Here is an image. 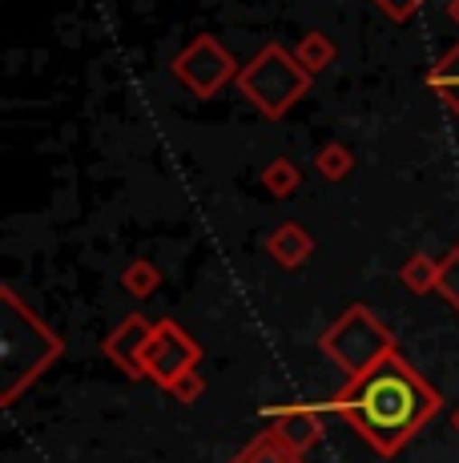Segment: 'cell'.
<instances>
[{"instance_id": "obj_1", "label": "cell", "mask_w": 459, "mask_h": 463, "mask_svg": "<svg viewBox=\"0 0 459 463\" xmlns=\"http://www.w3.org/2000/svg\"><path fill=\"white\" fill-rule=\"evenodd\" d=\"M334 411L383 456H395L403 443L439 411V395L427 387L399 354H387L367 375L351 379L334 395Z\"/></svg>"}, {"instance_id": "obj_2", "label": "cell", "mask_w": 459, "mask_h": 463, "mask_svg": "<svg viewBox=\"0 0 459 463\" xmlns=\"http://www.w3.org/2000/svg\"><path fill=\"white\" fill-rule=\"evenodd\" d=\"M314 77L298 65L295 49H282L278 41L262 44L238 73V93L254 105L267 121H278L311 93Z\"/></svg>"}, {"instance_id": "obj_3", "label": "cell", "mask_w": 459, "mask_h": 463, "mask_svg": "<svg viewBox=\"0 0 459 463\" xmlns=\"http://www.w3.org/2000/svg\"><path fill=\"white\" fill-rule=\"evenodd\" d=\"M0 302H5V323H0V335H5V343H0V359H5V403H13L24 383L37 379L61 354V343L52 331H45L41 318H33V310L21 307V298L8 287L0 295Z\"/></svg>"}, {"instance_id": "obj_4", "label": "cell", "mask_w": 459, "mask_h": 463, "mask_svg": "<svg viewBox=\"0 0 459 463\" xmlns=\"http://www.w3.org/2000/svg\"><path fill=\"white\" fill-rule=\"evenodd\" d=\"M323 351L331 354L351 379H359V375H367L375 363H383L387 354H395V338L367 307H351L347 315L323 335Z\"/></svg>"}, {"instance_id": "obj_5", "label": "cell", "mask_w": 459, "mask_h": 463, "mask_svg": "<svg viewBox=\"0 0 459 463\" xmlns=\"http://www.w3.org/2000/svg\"><path fill=\"white\" fill-rule=\"evenodd\" d=\"M170 69L198 101H210V97H218L226 85H238V73H242L234 52L218 37H210V33H201V37H193L185 44L178 57L170 61Z\"/></svg>"}, {"instance_id": "obj_6", "label": "cell", "mask_w": 459, "mask_h": 463, "mask_svg": "<svg viewBox=\"0 0 459 463\" xmlns=\"http://www.w3.org/2000/svg\"><path fill=\"white\" fill-rule=\"evenodd\" d=\"M198 359H201L198 343H193V338L185 335L178 323H170V318H165V323H157L154 331H149V338H145V351H141V375H149V379L165 383V387H173L178 379L193 375Z\"/></svg>"}, {"instance_id": "obj_7", "label": "cell", "mask_w": 459, "mask_h": 463, "mask_svg": "<svg viewBox=\"0 0 459 463\" xmlns=\"http://www.w3.org/2000/svg\"><path fill=\"white\" fill-rule=\"evenodd\" d=\"M149 331H154V326H149L141 315L126 318V323H121L117 331L109 335V343H105V354H109V359L117 363L121 371H129V375H141V351H145Z\"/></svg>"}, {"instance_id": "obj_8", "label": "cell", "mask_w": 459, "mask_h": 463, "mask_svg": "<svg viewBox=\"0 0 459 463\" xmlns=\"http://www.w3.org/2000/svg\"><path fill=\"white\" fill-rule=\"evenodd\" d=\"M267 250H270V258H275L278 266H303L306 258H311V250H314V238L306 234L298 222H282V226H275L270 230V238H267Z\"/></svg>"}, {"instance_id": "obj_9", "label": "cell", "mask_w": 459, "mask_h": 463, "mask_svg": "<svg viewBox=\"0 0 459 463\" xmlns=\"http://www.w3.org/2000/svg\"><path fill=\"white\" fill-rule=\"evenodd\" d=\"M275 439L290 451H303L319 439V415L311 407H290V411H275Z\"/></svg>"}, {"instance_id": "obj_10", "label": "cell", "mask_w": 459, "mask_h": 463, "mask_svg": "<svg viewBox=\"0 0 459 463\" xmlns=\"http://www.w3.org/2000/svg\"><path fill=\"white\" fill-rule=\"evenodd\" d=\"M427 89L459 118V44L455 49H447L444 57L427 69Z\"/></svg>"}, {"instance_id": "obj_11", "label": "cell", "mask_w": 459, "mask_h": 463, "mask_svg": "<svg viewBox=\"0 0 459 463\" xmlns=\"http://www.w3.org/2000/svg\"><path fill=\"white\" fill-rule=\"evenodd\" d=\"M295 57H298V65H303L306 73L319 77L323 69H331L334 61H339V44L326 37V33L311 29V33H303V37H298V44H295Z\"/></svg>"}, {"instance_id": "obj_12", "label": "cell", "mask_w": 459, "mask_h": 463, "mask_svg": "<svg viewBox=\"0 0 459 463\" xmlns=\"http://www.w3.org/2000/svg\"><path fill=\"white\" fill-rule=\"evenodd\" d=\"M262 185H267L275 198H290L303 185V169H298L290 157H275V162L262 165Z\"/></svg>"}, {"instance_id": "obj_13", "label": "cell", "mask_w": 459, "mask_h": 463, "mask_svg": "<svg viewBox=\"0 0 459 463\" xmlns=\"http://www.w3.org/2000/svg\"><path fill=\"white\" fill-rule=\"evenodd\" d=\"M399 279H403V287H407V290H415V295L436 290L439 287V262H436V258H427V254H411L407 262H403Z\"/></svg>"}, {"instance_id": "obj_14", "label": "cell", "mask_w": 459, "mask_h": 463, "mask_svg": "<svg viewBox=\"0 0 459 463\" xmlns=\"http://www.w3.org/2000/svg\"><path fill=\"white\" fill-rule=\"evenodd\" d=\"M314 169H319L326 182H342V177L355 169V154H351L342 141H326L319 154H314Z\"/></svg>"}, {"instance_id": "obj_15", "label": "cell", "mask_w": 459, "mask_h": 463, "mask_svg": "<svg viewBox=\"0 0 459 463\" xmlns=\"http://www.w3.org/2000/svg\"><path fill=\"white\" fill-rule=\"evenodd\" d=\"M121 282H126V290H129L134 298H145V295H154V290L162 287V274H157V266H154V262L137 258V262H129V266H126Z\"/></svg>"}, {"instance_id": "obj_16", "label": "cell", "mask_w": 459, "mask_h": 463, "mask_svg": "<svg viewBox=\"0 0 459 463\" xmlns=\"http://www.w3.org/2000/svg\"><path fill=\"white\" fill-rule=\"evenodd\" d=\"M436 290L459 310V246H452V254L439 262V287Z\"/></svg>"}, {"instance_id": "obj_17", "label": "cell", "mask_w": 459, "mask_h": 463, "mask_svg": "<svg viewBox=\"0 0 459 463\" xmlns=\"http://www.w3.org/2000/svg\"><path fill=\"white\" fill-rule=\"evenodd\" d=\"M370 5L379 8V13L387 16V21H395V24H403V21H411L415 13H419L427 0H370Z\"/></svg>"}, {"instance_id": "obj_18", "label": "cell", "mask_w": 459, "mask_h": 463, "mask_svg": "<svg viewBox=\"0 0 459 463\" xmlns=\"http://www.w3.org/2000/svg\"><path fill=\"white\" fill-rule=\"evenodd\" d=\"M170 391H173L178 399H198V395H201V379H198V375H185V379L173 383Z\"/></svg>"}, {"instance_id": "obj_19", "label": "cell", "mask_w": 459, "mask_h": 463, "mask_svg": "<svg viewBox=\"0 0 459 463\" xmlns=\"http://www.w3.org/2000/svg\"><path fill=\"white\" fill-rule=\"evenodd\" d=\"M447 16H452V21L459 24V0H447Z\"/></svg>"}, {"instance_id": "obj_20", "label": "cell", "mask_w": 459, "mask_h": 463, "mask_svg": "<svg viewBox=\"0 0 459 463\" xmlns=\"http://www.w3.org/2000/svg\"><path fill=\"white\" fill-rule=\"evenodd\" d=\"M455 427H459V411H455Z\"/></svg>"}]
</instances>
